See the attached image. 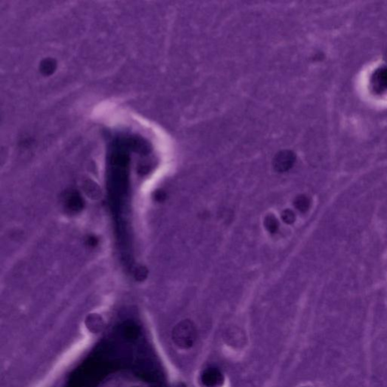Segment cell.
<instances>
[{"label": "cell", "instance_id": "6da1fadb", "mask_svg": "<svg viewBox=\"0 0 387 387\" xmlns=\"http://www.w3.org/2000/svg\"><path fill=\"white\" fill-rule=\"evenodd\" d=\"M195 334L194 328L192 323L189 321H184L180 323L174 332L175 339L181 346H190L194 340Z\"/></svg>", "mask_w": 387, "mask_h": 387}, {"label": "cell", "instance_id": "7a4b0ae2", "mask_svg": "<svg viewBox=\"0 0 387 387\" xmlns=\"http://www.w3.org/2000/svg\"><path fill=\"white\" fill-rule=\"evenodd\" d=\"M296 156L290 151H282L277 154L273 160V166L276 171L284 172L288 171L294 164Z\"/></svg>", "mask_w": 387, "mask_h": 387}, {"label": "cell", "instance_id": "3957f363", "mask_svg": "<svg viewBox=\"0 0 387 387\" xmlns=\"http://www.w3.org/2000/svg\"><path fill=\"white\" fill-rule=\"evenodd\" d=\"M202 381L207 387H217L223 382L221 373L214 368H209L203 372Z\"/></svg>", "mask_w": 387, "mask_h": 387}, {"label": "cell", "instance_id": "277c9868", "mask_svg": "<svg viewBox=\"0 0 387 387\" xmlns=\"http://www.w3.org/2000/svg\"><path fill=\"white\" fill-rule=\"evenodd\" d=\"M373 86L376 91L387 90V67L376 71L372 77Z\"/></svg>", "mask_w": 387, "mask_h": 387}, {"label": "cell", "instance_id": "5b68a950", "mask_svg": "<svg viewBox=\"0 0 387 387\" xmlns=\"http://www.w3.org/2000/svg\"><path fill=\"white\" fill-rule=\"evenodd\" d=\"M293 203L295 207L302 213L306 212L310 206V200L306 195L297 196Z\"/></svg>", "mask_w": 387, "mask_h": 387}, {"label": "cell", "instance_id": "8992f818", "mask_svg": "<svg viewBox=\"0 0 387 387\" xmlns=\"http://www.w3.org/2000/svg\"><path fill=\"white\" fill-rule=\"evenodd\" d=\"M264 225H265V228L272 234L276 233L278 231V227H279L278 220L273 215H268L265 217Z\"/></svg>", "mask_w": 387, "mask_h": 387}, {"label": "cell", "instance_id": "52a82bcc", "mask_svg": "<svg viewBox=\"0 0 387 387\" xmlns=\"http://www.w3.org/2000/svg\"><path fill=\"white\" fill-rule=\"evenodd\" d=\"M55 62L51 61L50 59H48L43 62V65L41 66L42 71L43 74H52L55 69Z\"/></svg>", "mask_w": 387, "mask_h": 387}, {"label": "cell", "instance_id": "ba28073f", "mask_svg": "<svg viewBox=\"0 0 387 387\" xmlns=\"http://www.w3.org/2000/svg\"><path fill=\"white\" fill-rule=\"evenodd\" d=\"M281 218L285 223L292 224L294 222L296 217H295V214L293 211H290V210H285L281 214Z\"/></svg>", "mask_w": 387, "mask_h": 387}, {"label": "cell", "instance_id": "9c48e42d", "mask_svg": "<svg viewBox=\"0 0 387 387\" xmlns=\"http://www.w3.org/2000/svg\"><path fill=\"white\" fill-rule=\"evenodd\" d=\"M155 197H156V199L158 201H162V200H164V199H165L166 194L163 192V191H158V192H156Z\"/></svg>", "mask_w": 387, "mask_h": 387}]
</instances>
